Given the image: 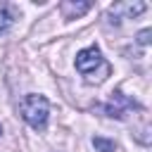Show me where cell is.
I'll list each match as a JSON object with an SVG mask.
<instances>
[{
  "instance_id": "obj_1",
  "label": "cell",
  "mask_w": 152,
  "mask_h": 152,
  "mask_svg": "<svg viewBox=\"0 0 152 152\" xmlns=\"http://www.w3.org/2000/svg\"><path fill=\"white\" fill-rule=\"evenodd\" d=\"M19 112H21V119L36 128V131H43L48 126V116H50V102L48 97L43 95H36V93H28L21 104H19Z\"/></svg>"
},
{
  "instance_id": "obj_2",
  "label": "cell",
  "mask_w": 152,
  "mask_h": 152,
  "mask_svg": "<svg viewBox=\"0 0 152 152\" xmlns=\"http://www.w3.org/2000/svg\"><path fill=\"white\" fill-rule=\"evenodd\" d=\"M102 64H107V62L102 59L97 45H90V48H86V50H81L76 55V69L81 74H86V81L95 74V66H102Z\"/></svg>"
},
{
  "instance_id": "obj_3",
  "label": "cell",
  "mask_w": 152,
  "mask_h": 152,
  "mask_svg": "<svg viewBox=\"0 0 152 152\" xmlns=\"http://www.w3.org/2000/svg\"><path fill=\"white\" fill-rule=\"evenodd\" d=\"M135 107L138 104L131 97H126L121 90H114L112 97H109V102H107V114L109 116H116V119H124L128 114V109H135Z\"/></svg>"
},
{
  "instance_id": "obj_4",
  "label": "cell",
  "mask_w": 152,
  "mask_h": 152,
  "mask_svg": "<svg viewBox=\"0 0 152 152\" xmlns=\"http://www.w3.org/2000/svg\"><path fill=\"white\" fill-rule=\"evenodd\" d=\"M90 10V2H71V0H66V2H62V14H64V19H76V17H81V14H86Z\"/></svg>"
},
{
  "instance_id": "obj_5",
  "label": "cell",
  "mask_w": 152,
  "mask_h": 152,
  "mask_svg": "<svg viewBox=\"0 0 152 152\" xmlns=\"http://www.w3.org/2000/svg\"><path fill=\"white\" fill-rule=\"evenodd\" d=\"M145 10H147L145 2H124V5H114V7H112V14H116V12H126L128 17H138V14H142Z\"/></svg>"
},
{
  "instance_id": "obj_6",
  "label": "cell",
  "mask_w": 152,
  "mask_h": 152,
  "mask_svg": "<svg viewBox=\"0 0 152 152\" xmlns=\"http://www.w3.org/2000/svg\"><path fill=\"white\" fill-rule=\"evenodd\" d=\"M93 147H95V152H114V150H116L114 140H107V138H102V135H95V138H93Z\"/></svg>"
},
{
  "instance_id": "obj_7",
  "label": "cell",
  "mask_w": 152,
  "mask_h": 152,
  "mask_svg": "<svg viewBox=\"0 0 152 152\" xmlns=\"http://www.w3.org/2000/svg\"><path fill=\"white\" fill-rule=\"evenodd\" d=\"M10 26H12V17H10V12H7V10H0V33H5Z\"/></svg>"
},
{
  "instance_id": "obj_8",
  "label": "cell",
  "mask_w": 152,
  "mask_h": 152,
  "mask_svg": "<svg viewBox=\"0 0 152 152\" xmlns=\"http://www.w3.org/2000/svg\"><path fill=\"white\" fill-rule=\"evenodd\" d=\"M150 36H152V31H150V28H142V31L138 33V43H140V45H147V43H150Z\"/></svg>"
},
{
  "instance_id": "obj_9",
  "label": "cell",
  "mask_w": 152,
  "mask_h": 152,
  "mask_svg": "<svg viewBox=\"0 0 152 152\" xmlns=\"http://www.w3.org/2000/svg\"><path fill=\"white\" fill-rule=\"evenodd\" d=\"M0 133H2V126H0Z\"/></svg>"
}]
</instances>
